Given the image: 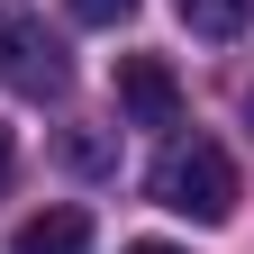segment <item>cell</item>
Here are the masks:
<instances>
[{
  "label": "cell",
  "mask_w": 254,
  "mask_h": 254,
  "mask_svg": "<svg viewBox=\"0 0 254 254\" xmlns=\"http://www.w3.org/2000/svg\"><path fill=\"white\" fill-rule=\"evenodd\" d=\"M118 109L136 118V127H173V118H182L173 64H164V55H118Z\"/></svg>",
  "instance_id": "obj_3"
},
{
  "label": "cell",
  "mask_w": 254,
  "mask_h": 254,
  "mask_svg": "<svg viewBox=\"0 0 254 254\" xmlns=\"http://www.w3.org/2000/svg\"><path fill=\"white\" fill-rule=\"evenodd\" d=\"M18 254H91V218L82 209H37L18 227Z\"/></svg>",
  "instance_id": "obj_4"
},
{
  "label": "cell",
  "mask_w": 254,
  "mask_h": 254,
  "mask_svg": "<svg viewBox=\"0 0 254 254\" xmlns=\"http://www.w3.org/2000/svg\"><path fill=\"white\" fill-rule=\"evenodd\" d=\"M0 91H18V100H64V91H73L64 37H46L37 18H0Z\"/></svg>",
  "instance_id": "obj_2"
},
{
  "label": "cell",
  "mask_w": 254,
  "mask_h": 254,
  "mask_svg": "<svg viewBox=\"0 0 254 254\" xmlns=\"http://www.w3.org/2000/svg\"><path fill=\"white\" fill-rule=\"evenodd\" d=\"M245 118H254V82H245Z\"/></svg>",
  "instance_id": "obj_10"
},
{
  "label": "cell",
  "mask_w": 254,
  "mask_h": 254,
  "mask_svg": "<svg viewBox=\"0 0 254 254\" xmlns=\"http://www.w3.org/2000/svg\"><path fill=\"white\" fill-rule=\"evenodd\" d=\"M145 190H154V209L190 218V227H227L236 218V164H227V145H209V136H173L154 154Z\"/></svg>",
  "instance_id": "obj_1"
},
{
  "label": "cell",
  "mask_w": 254,
  "mask_h": 254,
  "mask_svg": "<svg viewBox=\"0 0 254 254\" xmlns=\"http://www.w3.org/2000/svg\"><path fill=\"white\" fill-rule=\"evenodd\" d=\"M127 9H136V0H73V18H82V27H118Z\"/></svg>",
  "instance_id": "obj_7"
},
{
  "label": "cell",
  "mask_w": 254,
  "mask_h": 254,
  "mask_svg": "<svg viewBox=\"0 0 254 254\" xmlns=\"http://www.w3.org/2000/svg\"><path fill=\"white\" fill-rule=\"evenodd\" d=\"M9 173H18V136L0 127V190H9Z\"/></svg>",
  "instance_id": "obj_8"
},
{
  "label": "cell",
  "mask_w": 254,
  "mask_h": 254,
  "mask_svg": "<svg viewBox=\"0 0 254 254\" xmlns=\"http://www.w3.org/2000/svg\"><path fill=\"white\" fill-rule=\"evenodd\" d=\"M64 164L73 173H118V145L100 136V127H73V136H64Z\"/></svg>",
  "instance_id": "obj_6"
},
{
  "label": "cell",
  "mask_w": 254,
  "mask_h": 254,
  "mask_svg": "<svg viewBox=\"0 0 254 254\" xmlns=\"http://www.w3.org/2000/svg\"><path fill=\"white\" fill-rule=\"evenodd\" d=\"M118 254H182V245H154V236H145V245H118Z\"/></svg>",
  "instance_id": "obj_9"
},
{
  "label": "cell",
  "mask_w": 254,
  "mask_h": 254,
  "mask_svg": "<svg viewBox=\"0 0 254 254\" xmlns=\"http://www.w3.org/2000/svg\"><path fill=\"white\" fill-rule=\"evenodd\" d=\"M173 9H182V27H190V37H218V46H227V37H245L254 0H173Z\"/></svg>",
  "instance_id": "obj_5"
}]
</instances>
